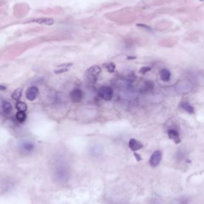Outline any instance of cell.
I'll use <instances>...</instances> for the list:
<instances>
[{"label":"cell","mask_w":204,"mask_h":204,"mask_svg":"<svg viewBox=\"0 0 204 204\" xmlns=\"http://www.w3.org/2000/svg\"><path fill=\"white\" fill-rule=\"evenodd\" d=\"M101 72V69L98 65H93L87 69L85 73L86 81L90 84H95Z\"/></svg>","instance_id":"6da1fadb"},{"label":"cell","mask_w":204,"mask_h":204,"mask_svg":"<svg viewBox=\"0 0 204 204\" xmlns=\"http://www.w3.org/2000/svg\"><path fill=\"white\" fill-rule=\"evenodd\" d=\"M69 177L70 173L66 166L62 164L57 166L54 171V177L56 181L64 183L68 180Z\"/></svg>","instance_id":"7a4b0ae2"},{"label":"cell","mask_w":204,"mask_h":204,"mask_svg":"<svg viewBox=\"0 0 204 204\" xmlns=\"http://www.w3.org/2000/svg\"><path fill=\"white\" fill-rule=\"evenodd\" d=\"M99 96L106 101H110L112 99L113 90L112 87L108 86L101 87L98 90Z\"/></svg>","instance_id":"3957f363"},{"label":"cell","mask_w":204,"mask_h":204,"mask_svg":"<svg viewBox=\"0 0 204 204\" xmlns=\"http://www.w3.org/2000/svg\"><path fill=\"white\" fill-rule=\"evenodd\" d=\"M71 100L74 103L80 102L84 97V93L80 89L76 88L72 90L70 93Z\"/></svg>","instance_id":"277c9868"},{"label":"cell","mask_w":204,"mask_h":204,"mask_svg":"<svg viewBox=\"0 0 204 204\" xmlns=\"http://www.w3.org/2000/svg\"><path fill=\"white\" fill-rule=\"evenodd\" d=\"M162 152L160 150L155 151L150 156L149 161L150 165L153 167L157 166L162 160Z\"/></svg>","instance_id":"5b68a950"},{"label":"cell","mask_w":204,"mask_h":204,"mask_svg":"<svg viewBox=\"0 0 204 204\" xmlns=\"http://www.w3.org/2000/svg\"><path fill=\"white\" fill-rule=\"evenodd\" d=\"M19 148H20V150L22 152L28 154L34 151V150L35 149V146L32 143H31L30 141H25L22 142L20 144Z\"/></svg>","instance_id":"8992f818"},{"label":"cell","mask_w":204,"mask_h":204,"mask_svg":"<svg viewBox=\"0 0 204 204\" xmlns=\"http://www.w3.org/2000/svg\"><path fill=\"white\" fill-rule=\"evenodd\" d=\"M38 92V88L37 87L32 86L26 91V98L29 101H34L36 99Z\"/></svg>","instance_id":"52a82bcc"},{"label":"cell","mask_w":204,"mask_h":204,"mask_svg":"<svg viewBox=\"0 0 204 204\" xmlns=\"http://www.w3.org/2000/svg\"><path fill=\"white\" fill-rule=\"evenodd\" d=\"M168 135L169 139L174 141L176 144H179L181 143V139L180 138L179 133L174 129H170L168 131Z\"/></svg>","instance_id":"ba28073f"},{"label":"cell","mask_w":204,"mask_h":204,"mask_svg":"<svg viewBox=\"0 0 204 204\" xmlns=\"http://www.w3.org/2000/svg\"><path fill=\"white\" fill-rule=\"evenodd\" d=\"M129 147L131 150L135 152L142 149L143 145L139 141L135 139H131L129 141Z\"/></svg>","instance_id":"9c48e42d"},{"label":"cell","mask_w":204,"mask_h":204,"mask_svg":"<svg viewBox=\"0 0 204 204\" xmlns=\"http://www.w3.org/2000/svg\"><path fill=\"white\" fill-rule=\"evenodd\" d=\"M90 153L93 156H99L102 153V149L99 145H94L90 149Z\"/></svg>","instance_id":"30bf717a"},{"label":"cell","mask_w":204,"mask_h":204,"mask_svg":"<svg viewBox=\"0 0 204 204\" xmlns=\"http://www.w3.org/2000/svg\"><path fill=\"white\" fill-rule=\"evenodd\" d=\"M180 107L188 113L193 114V113L195 112V109H194L193 106L191 105L190 103L187 102H182L180 104Z\"/></svg>","instance_id":"8fae6325"},{"label":"cell","mask_w":204,"mask_h":204,"mask_svg":"<svg viewBox=\"0 0 204 204\" xmlns=\"http://www.w3.org/2000/svg\"><path fill=\"white\" fill-rule=\"evenodd\" d=\"M160 77L163 81H168L171 79V72L167 69H163L160 71Z\"/></svg>","instance_id":"7c38bea8"},{"label":"cell","mask_w":204,"mask_h":204,"mask_svg":"<svg viewBox=\"0 0 204 204\" xmlns=\"http://www.w3.org/2000/svg\"><path fill=\"white\" fill-rule=\"evenodd\" d=\"M2 109L4 113L9 114L12 111V106L10 103L6 101H4L2 103Z\"/></svg>","instance_id":"4fadbf2b"},{"label":"cell","mask_w":204,"mask_h":204,"mask_svg":"<svg viewBox=\"0 0 204 204\" xmlns=\"http://www.w3.org/2000/svg\"><path fill=\"white\" fill-rule=\"evenodd\" d=\"M16 108L19 112H25L27 109V105L21 101H18L16 103Z\"/></svg>","instance_id":"5bb4252c"},{"label":"cell","mask_w":204,"mask_h":204,"mask_svg":"<svg viewBox=\"0 0 204 204\" xmlns=\"http://www.w3.org/2000/svg\"><path fill=\"white\" fill-rule=\"evenodd\" d=\"M35 21L37 22L38 23L42 24V25H51L53 24L54 21L52 19L49 18H42V19H38Z\"/></svg>","instance_id":"9a60e30c"},{"label":"cell","mask_w":204,"mask_h":204,"mask_svg":"<svg viewBox=\"0 0 204 204\" xmlns=\"http://www.w3.org/2000/svg\"><path fill=\"white\" fill-rule=\"evenodd\" d=\"M22 94V88H18L13 92L12 94V99H14V100H19L21 97Z\"/></svg>","instance_id":"2e32d148"},{"label":"cell","mask_w":204,"mask_h":204,"mask_svg":"<svg viewBox=\"0 0 204 204\" xmlns=\"http://www.w3.org/2000/svg\"><path fill=\"white\" fill-rule=\"evenodd\" d=\"M103 66L106 68V70L110 73L114 72L115 69H116V65L113 62L105 63V64H103Z\"/></svg>","instance_id":"e0dca14e"},{"label":"cell","mask_w":204,"mask_h":204,"mask_svg":"<svg viewBox=\"0 0 204 204\" xmlns=\"http://www.w3.org/2000/svg\"><path fill=\"white\" fill-rule=\"evenodd\" d=\"M154 88V85L152 81H146L144 83V86L142 87V92H148L153 90Z\"/></svg>","instance_id":"ac0fdd59"},{"label":"cell","mask_w":204,"mask_h":204,"mask_svg":"<svg viewBox=\"0 0 204 204\" xmlns=\"http://www.w3.org/2000/svg\"><path fill=\"white\" fill-rule=\"evenodd\" d=\"M16 118L19 122H23L27 118V115L24 112H18L16 115Z\"/></svg>","instance_id":"d6986e66"},{"label":"cell","mask_w":204,"mask_h":204,"mask_svg":"<svg viewBox=\"0 0 204 204\" xmlns=\"http://www.w3.org/2000/svg\"><path fill=\"white\" fill-rule=\"evenodd\" d=\"M125 78L127 79L128 80L134 81V79H135V78H136V76H135V73L133 71L129 70V71H127V72H126Z\"/></svg>","instance_id":"ffe728a7"},{"label":"cell","mask_w":204,"mask_h":204,"mask_svg":"<svg viewBox=\"0 0 204 204\" xmlns=\"http://www.w3.org/2000/svg\"><path fill=\"white\" fill-rule=\"evenodd\" d=\"M152 70V68L149 66H144V67H142L140 68V69L139 70V72L141 74H146V73L148 72L149 71Z\"/></svg>","instance_id":"44dd1931"},{"label":"cell","mask_w":204,"mask_h":204,"mask_svg":"<svg viewBox=\"0 0 204 204\" xmlns=\"http://www.w3.org/2000/svg\"><path fill=\"white\" fill-rule=\"evenodd\" d=\"M68 70V68H61V69H59L57 70H55V72L58 74H62L63 72H65L67 71Z\"/></svg>","instance_id":"7402d4cb"},{"label":"cell","mask_w":204,"mask_h":204,"mask_svg":"<svg viewBox=\"0 0 204 204\" xmlns=\"http://www.w3.org/2000/svg\"><path fill=\"white\" fill-rule=\"evenodd\" d=\"M184 153H183L182 151L180 150V151H179L177 153V158H178V159H183V158H184Z\"/></svg>","instance_id":"603a6c76"},{"label":"cell","mask_w":204,"mask_h":204,"mask_svg":"<svg viewBox=\"0 0 204 204\" xmlns=\"http://www.w3.org/2000/svg\"><path fill=\"white\" fill-rule=\"evenodd\" d=\"M134 156L135 157L136 159L137 160V161H140L142 160V158H141V157L140 156V155H138V154H137V153H135V152H134Z\"/></svg>","instance_id":"cb8c5ba5"},{"label":"cell","mask_w":204,"mask_h":204,"mask_svg":"<svg viewBox=\"0 0 204 204\" xmlns=\"http://www.w3.org/2000/svg\"><path fill=\"white\" fill-rule=\"evenodd\" d=\"M6 87H5V86H4V85H0V90H1V91H3V90H6Z\"/></svg>","instance_id":"d4e9b609"},{"label":"cell","mask_w":204,"mask_h":204,"mask_svg":"<svg viewBox=\"0 0 204 204\" xmlns=\"http://www.w3.org/2000/svg\"><path fill=\"white\" fill-rule=\"evenodd\" d=\"M137 57L135 56H129L127 57V60H134V59H135Z\"/></svg>","instance_id":"484cf974"}]
</instances>
